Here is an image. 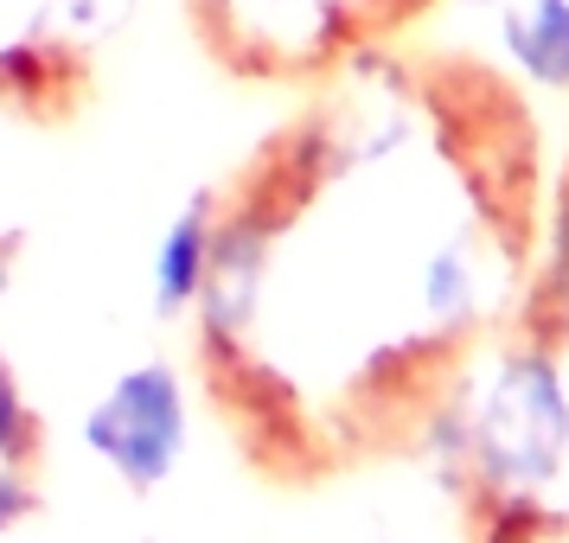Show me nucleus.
<instances>
[{
	"mask_svg": "<svg viewBox=\"0 0 569 543\" xmlns=\"http://www.w3.org/2000/svg\"><path fill=\"white\" fill-rule=\"evenodd\" d=\"M90 435L109 461H122L134 480H154L173 461V435H180V410H173V384L160 371H134L129 384L103 403L90 422Z\"/></svg>",
	"mask_w": 569,
	"mask_h": 543,
	"instance_id": "f257e3e1",
	"label": "nucleus"
},
{
	"mask_svg": "<svg viewBox=\"0 0 569 543\" xmlns=\"http://www.w3.org/2000/svg\"><path fill=\"white\" fill-rule=\"evenodd\" d=\"M199 269H206V250H199V218H186L173 243H167V257H160V294L167 301H180L186 288L199 282Z\"/></svg>",
	"mask_w": 569,
	"mask_h": 543,
	"instance_id": "f03ea898",
	"label": "nucleus"
},
{
	"mask_svg": "<svg viewBox=\"0 0 569 543\" xmlns=\"http://www.w3.org/2000/svg\"><path fill=\"white\" fill-rule=\"evenodd\" d=\"M13 435V396H7V384H0V441Z\"/></svg>",
	"mask_w": 569,
	"mask_h": 543,
	"instance_id": "7ed1b4c3",
	"label": "nucleus"
}]
</instances>
